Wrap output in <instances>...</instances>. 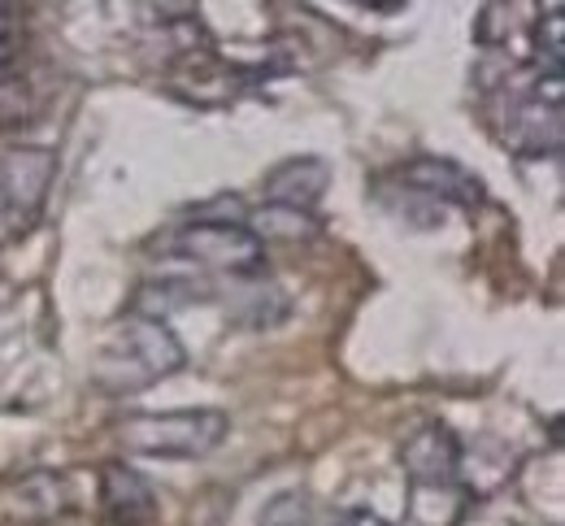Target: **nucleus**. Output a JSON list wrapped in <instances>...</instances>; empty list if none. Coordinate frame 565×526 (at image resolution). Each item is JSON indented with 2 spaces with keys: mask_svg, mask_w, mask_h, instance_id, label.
<instances>
[{
  "mask_svg": "<svg viewBox=\"0 0 565 526\" xmlns=\"http://www.w3.org/2000/svg\"><path fill=\"white\" fill-rule=\"evenodd\" d=\"M183 366H188V348H183V340L174 335L170 322L127 313L109 331V340L100 344L96 366H92V383L105 396H131V391H143L161 378L179 375Z\"/></svg>",
  "mask_w": 565,
  "mask_h": 526,
  "instance_id": "nucleus-1",
  "label": "nucleus"
},
{
  "mask_svg": "<svg viewBox=\"0 0 565 526\" xmlns=\"http://www.w3.org/2000/svg\"><path fill=\"white\" fill-rule=\"evenodd\" d=\"M152 248H161V257L170 261H188L231 279H257L266 270V244L244 223H231V218H196V223L170 226L166 235L152 239Z\"/></svg>",
  "mask_w": 565,
  "mask_h": 526,
  "instance_id": "nucleus-2",
  "label": "nucleus"
},
{
  "mask_svg": "<svg viewBox=\"0 0 565 526\" xmlns=\"http://www.w3.org/2000/svg\"><path fill=\"white\" fill-rule=\"evenodd\" d=\"M231 418L222 409H174V414H131L118 427L127 452L166 457V461H196L222 449Z\"/></svg>",
  "mask_w": 565,
  "mask_h": 526,
  "instance_id": "nucleus-3",
  "label": "nucleus"
},
{
  "mask_svg": "<svg viewBox=\"0 0 565 526\" xmlns=\"http://www.w3.org/2000/svg\"><path fill=\"white\" fill-rule=\"evenodd\" d=\"M562 75H544L531 66L526 87H518V83L504 87L500 140L522 157H557L562 152Z\"/></svg>",
  "mask_w": 565,
  "mask_h": 526,
  "instance_id": "nucleus-4",
  "label": "nucleus"
},
{
  "mask_svg": "<svg viewBox=\"0 0 565 526\" xmlns=\"http://www.w3.org/2000/svg\"><path fill=\"white\" fill-rule=\"evenodd\" d=\"M401 465H405V479H409V509L426 505L435 496L439 505L461 514L466 487H461V444H457L452 427L426 422L423 431H414L401 449Z\"/></svg>",
  "mask_w": 565,
  "mask_h": 526,
  "instance_id": "nucleus-5",
  "label": "nucleus"
},
{
  "mask_svg": "<svg viewBox=\"0 0 565 526\" xmlns=\"http://www.w3.org/2000/svg\"><path fill=\"white\" fill-rule=\"evenodd\" d=\"M401 192L418 196L435 210H479L483 205V179L470 174L466 165L448 161V157H414L396 170Z\"/></svg>",
  "mask_w": 565,
  "mask_h": 526,
  "instance_id": "nucleus-6",
  "label": "nucleus"
},
{
  "mask_svg": "<svg viewBox=\"0 0 565 526\" xmlns=\"http://www.w3.org/2000/svg\"><path fill=\"white\" fill-rule=\"evenodd\" d=\"M57 174V157L49 149H9L0 152V196L9 205L13 226H26L49 201Z\"/></svg>",
  "mask_w": 565,
  "mask_h": 526,
  "instance_id": "nucleus-7",
  "label": "nucleus"
},
{
  "mask_svg": "<svg viewBox=\"0 0 565 526\" xmlns=\"http://www.w3.org/2000/svg\"><path fill=\"white\" fill-rule=\"evenodd\" d=\"M100 509H105L109 526H148L157 518V487L140 470L109 461L100 470Z\"/></svg>",
  "mask_w": 565,
  "mask_h": 526,
  "instance_id": "nucleus-8",
  "label": "nucleus"
},
{
  "mask_svg": "<svg viewBox=\"0 0 565 526\" xmlns=\"http://www.w3.org/2000/svg\"><path fill=\"white\" fill-rule=\"evenodd\" d=\"M327 187H331V165L322 157H287L266 174V201L300 214H313Z\"/></svg>",
  "mask_w": 565,
  "mask_h": 526,
  "instance_id": "nucleus-9",
  "label": "nucleus"
},
{
  "mask_svg": "<svg viewBox=\"0 0 565 526\" xmlns=\"http://www.w3.org/2000/svg\"><path fill=\"white\" fill-rule=\"evenodd\" d=\"M9 509H13V518H22V523L57 518V514L66 509V479L53 474V470H35V474H26V479L9 492Z\"/></svg>",
  "mask_w": 565,
  "mask_h": 526,
  "instance_id": "nucleus-10",
  "label": "nucleus"
},
{
  "mask_svg": "<svg viewBox=\"0 0 565 526\" xmlns=\"http://www.w3.org/2000/svg\"><path fill=\"white\" fill-rule=\"evenodd\" d=\"M531 66L544 75H562L565 66V13L562 4H548L531 26Z\"/></svg>",
  "mask_w": 565,
  "mask_h": 526,
  "instance_id": "nucleus-11",
  "label": "nucleus"
},
{
  "mask_svg": "<svg viewBox=\"0 0 565 526\" xmlns=\"http://www.w3.org/2000/svg\"><path fill=\"white\" fill-rule=\"evenodd\" d=\"M244 226H248L262 244H266V239H287V244H296V239H313V235H318V218H313V214L282 210V205H266V210L248 214Z\"/></svg>",
  "mask_w": 565,
  "mask_h": 526,
  "instance_id": "nucleus-12",
  "label": "nucleus"
},
{
  "mask_svg": "<svg viewBox=\"0 0 565 526\" xmlns=\"http://www.w3.org/2000/svg\"><path fill=\"white\" fill-rule=\"evenodd\" d=\"M309 523V496L305 492H279L275 501H266L257 526H305Z\"/></svg>",
  "mask_w": 565,
  "mask_h": 526,
  "instance_id": "nucleus-13",
  "label": "nucleus"
},
{
  "mask_svg": "<svg viewBox=\"0 0 565 526\" xmlns=\"http://www.w3.org/2000/svg\"><path fill=\"white\" fill-rule=\"evenodd\" d=\"M18 49H22V13L18 4H0V71L13 66Z\"/></svg>",
  "mask_w": 565,
  "mask_h": 526,
  "instance_id": "nucleus-14",
  "label": "nucleus"
},
{
  "mask_svg": "<svg viewBox=\"0 0 565 526\" xmlns=\"http://www.w3.org/2000/svg\"><path fill=\"white\" fill-rule=\"evenodd\" d=\"M335 526H387L379 514H365V509H353V514H344Z\"/></svg>",
  "mask_w": 565,
  "mask_h": 526,
  "instance_id": "nucleus-15",
  "label": "nucleus"
},
{
  "mask_svg": "<svg viewBox=\"0 0 565 526\" xmlns=\"http://www.w3.org/2000/svg\"><path fill=\"white\" fill-rule=\"evenodd\" d=\"M0 226H13V218H9V205H4V196H0Z\"/></svg>",
  "mask_w": 565,
  "mask_h": 526,
  "instance_id": "nucleus-16",
  "label": "nucleus"
}]
</instances>
